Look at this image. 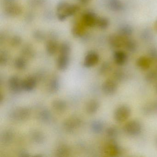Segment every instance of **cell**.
<instances>
[{
	"label": "cell",
	"mask_w": 157,
	"mask_h": 157,
	"mask_svg": "<svg viewBox=\"0 0 157 157\" xmlns=\"http://www.w3.org/2000/svg\"><path fill=\"white\" fill-rule=\"evenodd\" d=\"M31 111L29 108L25 107H18L13 110L10 113V118L12 121L23 122L29 119Z\"/></svg>",
	"instance_id": "obj_1"
},
{
	"label": "cell",
	"mask_w": 157,
	"mask_h": 157,
	"mask_svg": "<svg viewBox=\"0 0 157 157\" xmlns=\"http://www.w3.org/2000/svg\"><path fill=\"white\" fill-rule=\"evenodd\" d=\"M131 109L127 105L118 106L114 113V118L117 122L122 123L126 121L131 115Z\"/></svg>",
	"instance_id": "obj_2"
},
{
	"label": "cell",
	"mask_w": 157,
	"mask_h": 157,
	"mask_svg": "<svg viewBox=\"0 0 157 157\" xmlns=\"http://www.w3.org/2000/svg\"><path fill=\"white\" fill-rule=\"evenodd\" d=\"M141 124L139 121L136 120L128 121L124 127L125 133L129 136H138L141 133Z\"/></svg>",
	"instance_id": "obj_3"
},
{
	"label": "cell",
	"mask_w": 157,
	"mask_h": 157,
	"mask_svg": "<svg viewBox=\"0 0 157 157\" xmlns=\"http://www.w3.org/2000/svg\"><path fill=\"white\" fill-rule=\"evenodd\" d=\"M82 124V121L78 117H71L64 121L63 127L64 130L68 133H73L78 130Z\"/></svg>",
	"instance_id": "obj_4"
},
{
	"label": "cell",
	"mask_w": 157,
	"mask_h": 157,
	"mask_svg": "<svg viewBox=\"0 0 157 157\" xmlns=\"http://www.w3.org/2000/svg\"><path fill=\"white\" fill-rule=\"evenodd\" d=\"M80 10V7L75 4H69L65 10L61 13H57L58 19L61 21H63L67 18L73 16Z\"/></svg>",
	"instance_id": "obj_5"
},
{
	"label": "cell",
	"mask_w": 157,
	"mask_h": 157,
	"mask_svg": "<svg viewBox=\"0 0 157 157\" xmlns=\"http://www.w3.org/2000/svg\"><path fill=\"white\" fill-rule=\"evenodd\" d=\"M117 90L116 81L112 79L105 80L102 85V90L105 94L110 95L114 94Z\"/></svg>",
	"instance_id": "obj_6"
},
{
	"label": "cell",
	"mask_w": 157,
	"mask_h": 157,
	"mask_svg": "<svg viewBox=\"0 0 157 157\" xmlns=\"http://www.w3.org/2000/svg\"><path fill=\"white\" fill-rule=\"evenodd\" d=\"M104 152L106 156L116 157L120 153V149L118 145L114 142H110L106 144L104 147Z\"/></svg>",
	"instance_id": "obj_7"
},
{
	"label": "cell",
	"mask_w": 157,
	"mask_h": 157,
	"mask_svg": "<svg viewBox=\"0 0 157 157\" xmlns=\"http://www.w3.org/2000/svg\"><path fill=\"white\" fill-rule=\"evenodd\" d=\"M127 38L118 34H113L109 36L108 41L112 47L118 48L124 47Z\"/></svg>",
	"instance_id": "obj_8"
},
{
	"label": "cell",
	"mask_w": 157,
	"mask_h": 157,
	"mask_svg": "<svg viewBox=\"0 0 157 157\" xmlns=\"http://www.w3.org/2000/svg\"><path fill=\"white\" fill-rule=\"evenodd\" d=\"M10 90L14 93H19L23 90L22 81L17 76H12L9 80Z\"/></svg>",
	"instance_id": "obj_9"
},
{
	"label": "cell",
	"mask_w": 157,
	"mask_h": 157,
	"mask_svg": "<svg viewBox=\"0 0 157 157\" xmlns=\"http://www.w3.org/2000/svg\"><path fill=\"white\" fill-rule=\"evenodd\" d=\"M100 59L99 55L94 51L89 52L84 59V67H91L96 65L98 63Z\"/></svg>",
	"instance_id": "obj_10"
},
{
	"label": "cell",
	"mask_w": 157,
	"mask_h": 157,
	"mask_svg": "<svg viewBox=\"0 0 157 157\" xmlns=\"http://www.w3.org/2000/svg\"><path fill=\"white\" fill-rule=\"evenodd\" d=\"M98 17L93 12L88 11L82 16V21L86 26L93 27L96 26Z\"/></svg>",
	"instance_id": "obj_11"
},
{
	"label": "cell",
	"mask_w": 157,
	"mask_h": 157,
	"mask_svg": "<svg viewBox=\"0 0 157 157\" xmlns=\"http://www.w3.org/2000/svg\"><path fill=\"white\" fill-rule=\"evenodd\" d=\"M22 10L21 7L18 4L13 3L6 5L5 12L8 16L15 17L21 13Z\"/></svg>",
	"instance_id": "obj_12"
},
{
	"label": "cell",
	"mask_w": 157,
	"mask_h": 157,
	"mask_svg": "<svg viewBox=\"0 0 157 157\" xmlns=\"http://www.w3.org/2000/svg\"><path fill=\"white\" fill-rule=\"evenodd\" d=\"M37 80L34 77H29L22 81L23 90L26 91H31L35 88Z\"/></svg>",
	"instance_id": "obj_13"
},
{
	"label": "cell",
	"mask_w": 157,
	"mask_h": 157,
	"mask_svg": "<svg viewBox=\"0 0 157 157\" xmlns=\"http://www.w3.org/2000/svg\"><path fill=\"white\" fill-rule=\"evenodd\" d=\"M113 58L115 62L118 66H123L127 60L126 53L122 50H117L114 53Z\"/></svg>",
	"instance_id": "obj_14"
},
{
	"label": "cell",
	"mask_w": 157,
	"mask_h": 157,
	"mask_svg": "<svg viewBox=\"0 0 157 157\" xmlns=\"http://www.w3.org/2000/svg\"><path fill=\"white\" fill-rule=\"evenodd\" d=\"M67 102L61 99L54 100L52 103V108L57 113H61L65 112L67 109Z\"/></svg>",
	"instance_id": "obj_15"
},
{
	"label": "cell",
	"mask_w": 157,
	"mask_h": 157,
	"mask_svg": "<svg viewBox=\"0 0 157 157\" xmlns=\"http://www.w3.org/2000/svg\"><path fill=\"white\" fill-rule=\"evenodd\" d=\"M152 60L148 57L141 56L136 60L137 66L140 68L146 70L150 67Z\"/></svg>",
	"instance_id": "obj_16"
},
{
	"label": "cell",
	"mask_w": 157,
	"mask_h": 157,
	"mask_svg": "<svg viewBox=\"0 0 157 157\" xmlns=\"http://www.w3.org/2000/svg\"><path fill=\"white\" fill-rule=\"evenodd\" d=\"M69 64V57L67 55H60L57 61V67L60 71H64L67 68Z\"/></svg>",
	"instance_id": "obj_17"
},
{
	"label": "cell",
	"mask_w": 157,
	"mask_h": 157,
	"mask_svg": "<svg viewBox=\"0 0 157 157\" xmlns=\"http://www.w3.org/2000/svg\"><path fill=\"white\" fill-rule=\"evenodd\" d=\"M100 107V104L96 100H91L89 101L86 105V112L90 114L95 113Z\"/></svg>",
	"instance_id": "obj_18"
},
{
	"label": "cell",
	"mask_w": 157,
	"mask_h": 157,
	"mask_svg": "<svg viewBox=\"0 0 157 157\" xmlns=\"http://www.w3.org/2000/svg\"><path fill=\"white\" fill-rule=\"evenodd\" d=\"M31 139L34 143L40 144L44 143L45 137L43 132L38 130H34L31 134Z\"/></svg>",
	"instance_id": "obj_19"
},
{
	"label": "cell",
	"mask_w": 157,
	"mask_h": 157,
	"mask_svg": "<svg viewBox=\"0 0 157 157\" xmlns=\"http://www.w3.org/2000/svg\"><path fill=\"white\" fill-rule=\"evenodd\" d=\"M108 7L112 11H121L124 10V4L120 0H108Z\"/></svg>",
	"instance_id": "obj_20"
},
{
	"label": "cell",
	"mask_w": 157,
	"mask_h": 157,
	"mask_svg": "<svg viewBox=\"0 0 157 157\" xmlns=\"http://www.w3.org/2000/svg\"><path fill=\"white\" fill-rule=\"evenodd\" d=\"M133 33V28L128 24L123 25L119 27L118 29V34L126 38H128Z\"/></svg>",
	"instance_id": "obj_21"
},
{
	"label": "cell",
	"mask_w": 157,
	"mask_h": 157,
	"mask_svg": "<svg viewBox=\"0 0 157 157\" xmlns=\"http://www.w3.org/2000/svg\"><path fill=\"white\" fill-rule=\"evenodd\" d=\"M58 45L56 41L54 40H50L48 42L46 45V51L50 56L55 55L58 50Z\"/></svg>",
	"instance_id": "obj_22"
},
{
	"label": "cell",
	"mask_w": 157,
	"mask_h": 157,
	"mask_svg": "<svg viewBox=\"0 0 157 157\" xmlns=\"http://www.w3.org/2000/svg\"><path fill=\"white\" fill-rule=\"evenodd\" d=\"M13 138V134L10 130L3 131L1 136V142L4 145H8L12 141Z\"/></svg>",
	"instance_id": "obj_23"
},
{
	"label": "cell",
	"mask_w": 157,
	"mask_h": 157,
	"mask_svg": "<svg viewBox=\"0 0 157 157\" xmlns=\"http://www.w3.org/2000/svg\"><path fill=\"white\" fill-rule=\"evenodd\" d=\"M70 153V149L68 146L66 145H61L57 148L56 151L57 157H67Z\"/></svg>",
	"instance_id": "obj_24"
},
{
	"label": "cell",
	"mask_w": 157,
	"mask_h": 157,
	"mask_svg": "<svg viewBox=\"0 0 157 157\" xmlns=\"http://www.w3.org/2000/svg\"><path fill=\"white\" fill-rule=\"evenodd\" d=\"M59 89V82L56 77H54L51 79L48 83V90L52 94L56 93Z\"/></svg>",
	"instance_id": "obj_25"
},
{
	"label": "cell",
	"mask_w": 157,
	"mask_h": 157,
	"mask_svg": "<svg viewBox=\"0 0 157 157\" xmlns=\"http://www.w3.org/2000/svg\"><path fill=\"white\" fill-rule=\"evenodd\" d=\"M51 113L48 109L42 110L38 114V118L40 121L44 123H48L51 120Z\"/></svg>",
	"instance_id": "obj_26"
},
{
	"label": "cell",
	"mask_w": 157,
	"mask_h": 157,
	"mask_svg": "<svg viewBox=\"0 0 157 157\" xmlns=\"http://www.w3.org/2000/svg\"><path fill=\"white\" fill-rule=\"evenodd\" d=\"M143 112L146 115H150L157 113V101L146 105L143 108Z\"/></svg>",
	"instance_id": "obj_27"
},
{
	"label": "cell",
	"mask_w": 157,
	"mask_h": 157,
	"mask_svg": "<svg viewBox=\"0 0 157 157\" xmlns=\"http://www.w3.org/2000/svg\"><path fill=\"white\" fill-rule=\"evenodd\" d=\"M127 50L130 52H134L136 50L137 45L136 41L133 39L127 38L124 45Z\"/></svg>",
	"instance_id": "obj_28"
},
{
	"label": "cell",
	"mask_w": 157,
	"mask_h": 157,
	"mask_svg": "<svg viewBox=\"0 0 157 157\" xmlns=\"http://www.w3.org/2000/svg\"><path fill=\"white\" fill-rule=\"evenodd\" d=\"M104 125L103 123L99 120L93 121L91 124L92 131L95 134H99L102 131Z\"/></svg>",
	"instance_id": "obj_29"
},
{
	"label": "cell",
	"mask_w": 157,
	"mask_h": 157,
	"mask_svg": "<svg viewBox=\"0 0 157 157\" xmlns=\"http://www.w3.org/2000/svg\"><path fill=\"white\" fill-rule=\"evenodd\" d=\"M109 21L107 18L105 17H98L96 26L102 30L107 29L109 26Z\"/></svg>",
	"instance_id": "obj_30"
},
{
	"label": "cell",
	"mask_w": 157,
	"mask_h": 157,
	"mask_svg": "<svg viewBox=\"0 0 157 157\" xmlns=\"http://www.w3.org/2000/svg\"><path fill=\"white\" fill-rule=\"evenodd\" d=\"M145 80L148 83H152L157 81V71H150L145 76Z\"/></svg>",
	"instance_id": "obj_31"
},
{
	"label": "cell",
	"mask_w": 157,
	"mask_h": 157,
	"mask_svg": "<svg viewBox=\"0 0 157 157\" xmlns=\"http://www.w3.org/2000/svg\"><path fill=\"white\" fill-rule=\"evenodd\" d=\"M59 50L60 55L69 56L70 53L71 48L70 45L67 42H64L59 46Z\"/></svg>",
	"instance_id": "obj_32"
},
{
	"label": "cell",
	"mask_w": 157,
	"mask_h": 157,
	"mask_svg": "<svg viewBox=\"0 0 157 157\" xmlns=\"http://www.w3.org/2000/svg\"><path fill=\"white\" fill-rule=\"evenodd\" d=\"M71 33L75 37H80L83 34V28L80 25H76L71 29Z\"/></svg>",
	"instance_id": "obj_33"
},
{
	"label": "cell",
	"mask_w": 157,
	"mask_h": 157,
	"mask_svg": "<svg viewBox=\"0 0 157 157\" xmlns=\"http://www.w3.org/2000/svg\"><path fill=\"white\" fill-rule=\"evenodd\" d=\"M106 134L108 137L111 139L115 138L118 134V130L116 127H109L106 129Z\"/></svg>",
	"instance_id": "obj_34"
},
{
	"label": "cell",
	"mask_w": 157,
	"mask_h": 157,
	"mask_svg": "<svg viewBox=\"0 0 157 157\" xmlns=\"http://www.w3.org/2000/svg\"><path fill=\"white\" fill-rule=\"evenodd\" d=\"M111 70V66L108 62H105L102 64L99 69V73L101 75H104L107 74Z\"/></svg>",
	"instance_id": "obj_35"
},
{
	"label": "cell",
	"mask_w": 157,
	"mask_h": 157,
	"mask_svg": "<svg viewBox=\"0 0 157 157\" xmlns=\"http://www.w3.org/2000/svg\"><path fill=\"white\" fill-rule=\"evenodd\" d=\"M14 65H15V67L18 69H24L25 68V67H26V61L23 58H18L15 60Z\"/></svg>",
	"instance_id": "obj_36"
},
{
	"label": "cell",
	"mask_w": 157,
	"mask_h": 157,
	"mask_svg": "<svg viewBox=\"0 0 157 157\" xmlns=\"http://www.w3.org/2000/svg\"><path fill=\"white\" fill-rule=\"evenodd\" d=\"M9 60V55L6 51H2L0 53V65L4 66Z\"/></svg>",
	"instance_id": "obj_37"
},
{
	"label": "cell",
	"mask_w": 157,
	"mask_h": 157,
	"mask_svg": "<svg viewBox=\"0 0 157 157\" xmlns=\"http://www.w3.org/2000/svg\"><path fill=\"white\" fill-rule=\"evenodd\" d=\"M69 4V3L65 1H61L59 2L56 7L57 13L63 12Z\"/></svg>",
	"instance_id": "obj_38"
},
{
	"label": "cell",
	"mask_w": 157,
	"mask_h": 157,
	"mask_svg": "<svg viewBox=\"0 0 157 157\" xmlns=\"http://www.w3.org/2000/svg\"><path fill=\"white\" fill-rule=\"evenodd\" d=\"M22 53L25 56L28 58H33L34 55V53L33 49L29 47H26L24 48Z\"/></svg>",
	"instance_id": "obj_39"
},
{
	"label": "cell",
	"mask_w": 157,
	"mask_h": 157,
	"mask_svg": "<svg viewBox=\"0 0 157 157\" xmlns=\"http://www.w3.org/2000/svg\"><path fill=\"white\" fill-rule=\"evenodd\" d=\"M21 43V39L19 36H14L11 38L10 44L13 47H17L20 45Z\"/></svg>",
	"instance_id": "obj_40"
},
{
	"label": "cell",
	"mask_w": 157,
	"mask_h": 157,
	"mask_svg": "<svg viewBox=\"0 0 157 157\" xmlns=\"http://www.w3.org/2000/svg\"><path fill=\"white\" fill-rule=\"evenodd\" d=\"M34 38L38 41H43L44 39V35L41 31H36L33 33Z\"/></svg>",
	"instance_id": "obj_41"
},
{
	"label": "cell",
	"mask_w": 157,
	"mask_h": 157,
	"mask_svg": "<svg viewBox=\"0 0 157 157\" xmlns=\"http://www.w3.org/2000/svg\"><path fill=\"white\" fill-rule=\"evenodd\" d=\"M124 72L121 70L116 71L114 74L115 78L117 81L123 80L124 78Z\"/></svg>",
	"instance_id": "obj_42"
},
{
	"label": "cell",
	"mask_w": 157,
	"mask_h": 157,
	"mask_svg": "<svg viewBox=\"0 0 157 157\" xmlns=\"http://www.w3.org/2000/svg\"><path fill=\"white\" fill-rule=\"evenodd\" d=\"M149 57L151 59V60H156L157 59V50L155 48H151L149 50Z\"/></svg>",
	"instance_id": "obj_43"
},
{
	"label": "cell",
	"mask_w": 157,
	"mask_h": 157,
	"mask_svg": "<svg viewBox=\"0 0 157 157\" xmlns=\"http://www.w3.org/2000/svg\"><path fill=\"white\" fill-rule=\"evenodd\" d=\"M20 156L25 157H29L30 155L27 151H21L20 152Z\"/></svg>",
	"instance_id": "obj_44"
},
{
	"label": "cell",
	"mask_w": 157,
	"mask_h": 157,
	"mask_svg": "<svg viewBox=\"0 0 157 157\" xmlns=\"http://www.w3.org/2000/svg\"><path fill=\"white\" fill-rule=\"evenodd\" d=\"M3 1L4 2V3L6 5L14 3V0H3Z\"/></svg>",
	"instance_id": "obj_45"
},
{
	"label": "cell",
	"mask_w": 157,
	"mask_h": 157,
	"mask_svg": "<svg viewBox=\"0 0 157 157\" xmlns=\"http://www.w3.org/2000/svg\"><path fill=\"white\" fill-rule=\"evenodd\" d=\"M90 0H79L80 3L82 4H86L89 3Z\"/></svg>",
	"instance_id": "obj_46"
},
{
	"label": "cell",
	"mask_w": 157,
	"mask_h": 157,
	"mask_svg": "<svg viewBox=\"0 0 157 157\" xmlns=\"http://www.w3.org/2000/svg\"><path fill=\"white\" fill-rule=\"evenodd\" d=\"M154 29L155 30V31L157 32V20L154 23Z\"/></svg>",
	"instance_id": "obj_47"
},
{
	"label": "cell",
	"mask_w": 157,
	"mask_h": 157,
	"mask_svg": "<svg viewBox=\"0 0 157 157\" xmlns=\"http://www.w3.org/2000/svg\"><path fill=\"white\" fill-rule=\"evenodd\" d=\"M156 91H157V85H156Z\"/></svg>",
	"instance_id": "obj_48"
},
{
	"label": "cell",
	"mask_w": 157,
	"mask_h": 157,
	"mask_svg": "<svg viewBox=\"0 0 157 157\" xmlns=\"http://www.w3.org/2000/svg\"></svg>",
	"instance_id": "obj_49"
}]
</instances>
